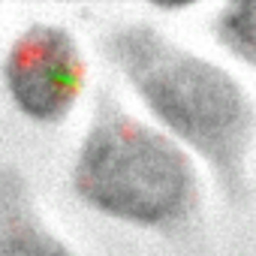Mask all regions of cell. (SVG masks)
Wrapping results in <instances>:
<instances>
[{
  "label": "cell",
  "mask_w": 256,
  "mask_h": 256,
  "mask_svg": "<svg viewBox=\"0 0 256 256\" xmlns=\"http://www.w3.org/2000/svg\"><path fill=\"white\" fill-rule=\"evenodd\" d=\"M112 52L145 102L235 184L253 124L241 88L226 72L181 52L151 28L120 30L112 40Z\"/></svg>",
  "instance_id": "6da1fadb"
},
{
  "label": "cell",
  "mask_w": 256,
  "mask_h": 256,
  "mask_svg": "<svg viewBox=\"0 0 256 256\" xmlns=\"http://www.w3.org/2000/svg\"><path fill=\"white\" fill-rule=\"evenodd\" d=\"M76 190L100 211L163 226L190 208L193 172L166 136L108 108L78 154Z\"/></svg>",
  "instance_id": "7a4b0ae2"
},
{
  "label": "cell",
  "mask_w": 256,
  "mask_h": 256,
  "mask_svg": "<svg viewBox=\"0 0 256 256\" xmlns=\"http://www.w3.org/2000/svg\"><path fill=\"white\" fill-rule=\"evenodd\" d=\"M84 66L66 30L36 24L22 34L6 60V84L18 108L36 120H60L76 102Z\"/></svg>",
  "instance_id": "3957f363"
},
{
  "label": "cell",
  "mask_w": 256,
  "mask_h": 256,
  "mask_svg": "<svg viewBox=\"0 0 256 256\" xmlns=\"http://www.w3.org/2000/svg\"><path fill=\"white\" fill-rule=\"evenodd\" d=\"M0 256H70L30 214L16 175H0Z\"/></svg>",
  "instance_id": "277c9868"
},
{
  "label": "cell",
  "mask_w": 256,
  "mask_h": 256,
  "mask_svg": "<svg viewBox=\"0 0 256 256\" xmlns=\"http://www.w3.org/2000/svg\"><path fill=\"white\" fill-rule=\"evenodd\" d=\"M217 34L238 58L256 64V0L229 4L217 18Z\"/></svg>",
  "instance_id": "5b68a950"
}]
</instances>
